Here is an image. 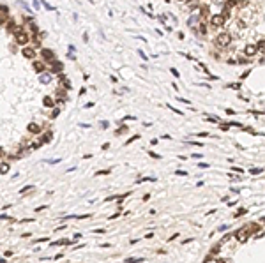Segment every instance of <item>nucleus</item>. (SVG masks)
<instances>
[{"label":"nucleus","mask_w":265,"mask_h":263,"mask_svg":"<svg viewBox=\"0 0 265 263\" xmlns=\"http://www.w3.org/2000/svg\"><path fill=\"white\" fill-rule=\"evenodd\" d=\"M255 231H258V224H246L244 228H240V230L235 233V237L240 240V242H246V240L249 238V235L255 233Z\"/></svg>","instance_id":"nucleus-1"},{"label":"nucleus","mask_w":265,"mask_h":263,"mask_svg":"<svg viewBox=\"0 0 265 263\" xmlns=\"http://www.w3.org/2000/svg\"><path fill=\"white\" fill-rule=\"evenodd\" d=\"M230 39H232V37H230V34H219L214 42H216L217 48H226V46L230 44Z\"/></svg>","instance_id":"nucleus-2"},{"label":"nucleus","mask_w":265,"mask_h":263,"mask_svg":"<svg viewBox=\"0 0 265 263\" xmlns=\"http://www.w3.org/2000/svg\"><path fill=\"white\" fill-rule=\"evenodd\" d=\"M225 21L226 20L221 16V14H212V16H210V27H212V28H219V27L225 25Z\"/></svg>","instance_id":"nucleus-3"},{"label":"nucleus","mask_w":265,"mask_h":263,"mask_svg":"<svg viewBox=\"0 0 265 263\" xmlns=\"http://www.w3.org/2000/svg\"><path fill=\"white\" fill-rule=\"evenodd\" d=\"M30 41V37H28V34H25V32H16V42L18 44H21V46H25L27 42Z\"/></svg>","instance_id":"nucleus-4"},{"label":"nucleus","mask_w":265,"mask_h":263,"mask_svg":"<svg viewBox=\"0 0 265 263\" xmlns=\"http://www.w3.org/2000/svg\"><path fill=\"white\" fill-rule=\"evenodd\" d=\"M244 53L247 55V57H253V55L258 53V46H256V44H247L246 50H244Z\"/></svg>","instance_id":"nucleus-5"},{"label":"nucleus","mask_w":265,"mask_h":263,"mask_svg":"<svg viewBox=\"0 0 265 263\" xmlns=\"http://www.w3.org/2000/svg\"><path fill=\"white\" fill-rule=\"evenodd\" d=\"M42 57H44V60H48V62H55V53L51 50H42Z\"/></svg>","instance_id":"nucleus-6"},{"label":"nucleus","mask_w":265,"mask_h":263,"mask_svg":"<svg viewBox=\"0 0 265 263\" xmlns=\"http://www.w3.org/2000/svg\"><path fill=\"white\" fill-rule=\"evenodd\" d=\"M23 57H27V58H34L35 53H34L32 48H23Z\"/></svg>","instance_id":"nucleus-7"},{"label":"nucleus","mask_w":265,"mask_h":263,"mask_svg":"<svg viewBox=\"0 0 265 263\" xmlns=\"http://www.w3.org/2000/svg\"><path fill=\"white\" fill-rule=\"evenodd\" d=\"M28 131L35 134V132H41V127L37 125V124H28Z\"/></svg>","instance_id":"nucleus-8"},{"label":"nucleus","mask_w":265,"mask_h":263,"mask_svg":"<svg viewBox=\"0 0 265 263\" xmlns=\"http://www.w3.org/2000/svg\"><path fill=\"white\" fill-rule=\"evenodd\" d=\"M34 69H37L39 72H42L46 67H44V64H42V62H34Z\"/></svg>","instance_id":"nucleus-9"},{"label":"nucleus","mask_w":265,"mask_h":263,"mask_svg":"<svg viewBox=\"0 0 265 263\" xmlns=\"http://www.w3.org/2000/svg\"><path fill=\"white\" fill-rule=\"evenodd\" d=\"M60 83L64 85V88H71V83H69V80L66 76H60Z\"/></svg>","instance_id":"nucleus-10"},{"label":"nucleus","mask_w":265,"mask_h":263,"mask_svg":"<svg viewBox=\"0 0 265 263\" xmlns=\"http://www.w3.org/2000/svg\"><path fill=\"white\" fill-rule=\"evenodd\" d=\"M62 71V64L60 62H53V72H60Z\"/></svg>","instance_id":"nucleus-11"},{"label":"nucleus","mask_w":265,"mask_h":263,"mask_svg":"<svg viewBox=\"0 0 265 263\" xmlns=\"http://www.w3.org/2000/svg\"><path fill=\"white\" fill-rule=\"evenodd\" d=\"M7 171H9V164L7 162H2L0 164V173H7Z\"/></svg>","instance_id":"nucleus-12"},{"label":"nucleus","mask_w":265,"mask_h":263,"mask_svg":"<svg viewBox=\"0 0 265 263\" xmlns=\"http://www.w3.org/2000/svg\"><path fill=\"white\" fill-rule=\"evenodd\" d=\"M44 106L51 108V106H53V99H51V97H44Z\"/></svg>","instance_id":"nucleus-13"},{"label":"nucleus","mask_w":265,"mask_h":263,"mask_svg":"<svg viewBox=\"0 0 265 263\" xmlns=\"http://www.w3.org/2000/svg\"><path fill=\"white\" fill-rule=\"evenodd\" d=\"M249 173H251V175H260V173H262V168H251Z\"/></svg>","instance_id":"nucleus-14"},{"label":"nucleus","mask_w":265,"mask_h":263,"mask_svg":"<svg viewBox=\"0 0 265 263\" xmlns=\"http://www.w3.org/2000/svg\"><path fill=\"white\" fill-rule=\"evenodd\" d=\"M41 81L42 83H49V74H41Z\"/></svg>","instance_id":"nucleus-15"},{"label":"nucleus","mask_w":265,"mask_h":263,"mask_svg":"<svg viewBox=\"0 0 265 263\" xmlns=\"http://www.w3.org/2000/svg\"><path fill=\"white\" fill-rule=\"evenodd\" d=\"M198 28H200V34H202V35H205V34H207V27L203 25V23H202V25H200Z\"/></svg>","instance_id":"nucleus-16"},{"label":"nucleus","mask_w":265,"mask_h":263,"mask_svg":"<svg viewBox=\"0 0 265 263\" xmlns=\"http://www.w3.org/2000/svg\"><path fill=\"white\" fill-rule=\"evenodd\" d=\"M246 212H247L246 208H240V210H237V212H235V217H239V215H244Z\"/></svg>","instance_id":"nucleus-17"},{"label":"nucleus","mask_w":265,"mask_h":263,"mask_svg":"<svg viewBox=\"0 0 265 263\" xmlns=\"http://www.w3.org/2000/svg\"><path fill=\"white\" fill-rule=\"evenodd\" d=\"M138 261H141V258H133V260H127L126 263H138Z\"/></svg>","instance_id":"nucleus-18"},{"label":"nucleus","mask_w":265,"mask_h":263,"mask_svg":"<svg viewBox=\"0 0 265 263\" xmlns=\"http://www.w3.org/2000/svg\"><path fill=\"white\" fill-rule=\"evenodd\" d=\"M140 57H141L143 60H147V58H148V57H147V55H145V53H143V51H141V50H140Z\"/></svg>","instance_id":"nucleus-19"},{"label":"nucleus","mask_w":265,"mask_h":263,"mask_svg":"<svg viewBox=\"0 0 265 263\" xmlns=\"http://www.w3.org/2000/svg\"><path fill=\"white\" fill-rule=\"evenodd\" d=\"M230 87H232V88H237V90H239V88H240V85H239V83H232V85H230Z\"/></svg>","instance_id":"nucleus-20"},{"label":"nucleus","mask_w":265,"mask_h":263,"mask_svg":"<svg viewBox=\"0 0 265 263\" xmlns=\"http://www.w3.org/2000/svg\"><path fill=\"white\" fill-rule=\"evenodd\" d=\"M108 173H110V170H104V171H97L96 175H108Z\"/></svg>","instance_id":"nucleus-21"},{"label":"nucleus","mask_w":265,"mask_h":263,"mask_svg":"<svg viewBox=\"0 0 265 263\" xmlns=\"http://www.w3.org/2000/svg\"><path fill=\"white\" fill-rule=\"evenodd\" d=\"M5 18H7L5 14H0V23H4V21H5Z\"/></svg>","instance_id":"nucleus-22"},{"label":"nucleus","mask_w":265,"mask_h":263,"mask_svg":"<svg viewBox=\"0 0 265 263\" xmlns=\"http://www.w3.org/2000/svg\"><path fill=\"white\" fill-rule=\"evenodd\" d=\"M28 189H32V185H25L23 189H21V192H25V191H28Z\"/></svg>","instance_id":"nucleus-23"},{"label":"nucleus","mask_w":265,"mask_h":263,"mask_svg":"<svg viewBox=\"0 0 265 263\" xmlns=\"http://www.w3.org/2000/svg\"><path fill=\"white\" fill-rule=\"evenodd\" d=\"M171 74H173V76H177V78H178V71H177V69H171Z\"/></svg>","instance_id":"nucleus-24"},{"label":"nucleus","mask_w":265,"mask_h":263,"mask_svg":"<svg viewBox=\"0 0 265 263\" xmlns=\"http://www.w3.org/2000/svg\"><path fill=\"white\" fill-rule=\"evenodd\" d=\"M205 263H217L216 260H212V258H209V260H205Z\"/></svg>","instance_id":"nucleus-25"},{"label":"nucleus","mask_w":265,"mask_h":263,"mask_svg":"<svg viewBox=\"0 0 265 263\" xmlns=\"http://www.w3.org/2000/svg\"><path fill=\"white\" fill-rule=\"evenodd\" d=\"M2 155H4V150H2V148H0V157H2Z\"/></svg>","instance_id":"nucleus-26"},{"label":"nucleus","mask_w":265,"mask_h":263,"mask_svg":"<svg viewBox=\"0 0 265 263\" xmlns=\"http://www.w3.org/2000/svg\"><path fill=\"white\" fill-rule=\"evenodd\" d=\"M262 221H263V223H265V217H263V219H262Z\"/></svg>","instance_id":"nucleus-27"}]
</instances>
